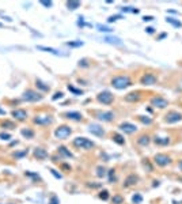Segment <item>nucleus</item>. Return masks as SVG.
<instances>
[{
	"mask_svg": "<svg viewBox=\"0 0 182 204\" xmlns=\"http://www.w3.org/2000/svg\"><path fill=\"white\" fill-rule=\"evenodd\" d=\"M22 135L25 136L26 139H33V136H34V132L31 131V129H29V128H26V129H22Z\"/></svg>",
	"mask_w": 182,
	"mask_h": 204,
	"instance_id": "cd10ccee",
	"label": "nucleus"
},
{
	"mask_svg": "<svg viewBox=\"0 0 182 204\" xmlns=\"http://www.w3.org/2000/svg\"><path fill=\"white\" fill-rule=\"evenodd\" d=\"M1 26H3V25H1V23H0V27H1Z\"/></svg>",
	"mask_w": 182,
	"mask_h": 204,
	"instance_id": "603ef678",
	"label": "nucleus"
},
{
	"mask_svg": "<svg viewBox=\"0 0 182 204\" xmlns=\"http://www.w3.org/2000/svg\"><path fill=\"white\" fill-rule=\"evenodd\" d=\"M158 82V76L155 73H144L140 78V83L143 86H152Z\"/></svg>",
	"mask_w": 182,
	"mask_h": 204,
	"instance_id": "39448f33",
	"label": "nucleus"
},
{
	"mask_svg": "<svg viewBox=\"0 0 182 204\" xmlns=\"http://www.w3.org/2000/svg\"><path fill=\"white\" fill-rule=\"evenodd\" d=\"M67 45L68 46H73V48H78V46H82V45H83V42L82 41H76V42H67Z\"/></svg>",
	"mask_w": 182,
	"mask_h": 204,
	"instance_id": "c9c22d12",
	"label": "nucleus"
},
{
	"mask_svg": "<svg viewBox=\"0 0 182 204\" xmlns=\"http://www.w3.org/2000/svg\"><path fill=\"white\" fill-rule=\"evenodd\" d=\"M41 4H42V5H45V7H52L53 3H52V1H45V0H42Z\"/></svg>",
	"mask_w": 182,
	"mask_h": 204,
	"instance_id": "49530a36",
	"label": "nucleus"
},
{
	"mask_svg": "<svg viewBox=\"0 0 182 204\" xmlns=\"http://www.w3.org/2000/svg\"><path fill=\"white\" fill-rule=\"evenodd\" d=\"M121 18H122V15H114V16H109V18H107V22H109V23H113V22L118 21V19H121Z\"/></svg>",
	"mask_w": 182,
	"mask_h": 204,
	"instance_id": "e433bc0d",
	"label": "nucleus"
},
{
	"mask_svg": "<svg viewBox=\"0 0 182 204\" xmlns=\"http://www.w3.org/2000/svg\"><path fill=\"white\" fill-rule=\"evenodd\" d=\"M179 168H181V170H182V161L179 162Z\"/></svg>",
	"mask_w": 182,
	"mask_h": 204,
	"instance_id": "3c124183",
	"label": "nucleus"
},
{
	"mask_svg": "<svg viewBox=\"0 0 182 204\" xmlns=\"http://www.w3.org/2000/svg\"><path fill=\"white\" fill-rule=\"evenodd\" d=\"M23 155H27V150H23V151H19V152H15V154H14L15 158H21V157H23Z\"/></svg>",
	"mask_w": 182,
	"mask_h": 204,
	"instance_id": "58836bf2",
	"label": "nucleus"
},
{
	"mask_svg": "<svg viewBox=\"0 0 182 204\" xmlns=\"http://www.w3.org/2000/svg\"><path fill=\"white\" fill-rule=\"evenodd\" d=\"M62 95H64V94H62L61 91H58V93H56V94H54V95H53V97H52V100H53V101H56V100H60V98H62Z\"/></svg>",
	"mask_w": 182,
	"mask_h": 204,
	"instance_id": "79ce46f5",
	"label": "nucleus"
},
{
	"mask_svg": "<svg viewBox=\"0 0 182 204\" xmlns=\"http://www.w3.org/2000/svg\"><path fill=\"white\" fill-rule=\"evenodd\" d=\"M64 117L72 121H80L82 120V113H79V112H67V113H64Z\"/></svg>",
	"mask_w": 182,
	"mask_h": 204,
	"instance_id": "f3484780",
	"label": "nucleus"
},
{
	"mask_svg": "<svg viewBox=\"0 0 182 204\" xmlns=\"http://www.w3.org/2000/svg\"><path fill=\"white\" fill-rule=\"evenodd\" d=\"M98 197L102 200H107L109 199V192H107V191H102V192H99Z\"/></svg>",
	"mask_w": 182,
	"mask_h": 204,
	"instance_id": "2f4dec72",
	"label": "nucleus"
},
{
	"mask_svg": "<svg viewBox=\"0 0 182 204\" xmlns=\"http://www.w3.org/2000/svg\"><path fill=\"white\" fill-rule=\"evenodd\" d=\"M146 32L148 33V34H152V33L155 32V29H154V27H147V29H146Z\"/></svg>",
	"mask_w": 182,
	"mask_h": 204,
	"instance_id": "09e8293b",
	"label": "nucleus"
},
{
	"mask_svg": "<svg viewBox=\"0 0 182 204\" xmlns=\"http://www.w3.org/2000/svg\"><path fill=\"white\" fill-rule=\"evenodd\" d=\"M89 131L93 133V135L98 136V137H102L105 135V131L102 129V127L98 125V124H90L89 127Z\"/></svg>",
	"mask_w": 182,
	"mask_h": 204,
	"instance_id": "ddd939ff",
	"label": "nucleus"
},
{
	"mask_svg": "<svg viewBox=\"0 0 182 204\" xmlns=\"http://www.w3.org/2000/svg\"><path fill=\"white\" fill-rule=\"evenodd\" d=\"M137 181H139V177H137V176H135V174H130V176H128V177H126V180H125L124 186H125V188L133 186V185H136V184H137Z\"/></svg>",
	"mask_w": 182,
	"mask_h": 204,
	"instance_id": "dca6fc26",
	"label": "nucleus"
},
{
	"mask_svg": "<svg viewBox=\"0 0 182 204\" xmlns=\"http://www.w3.org/2000/svg\"><path fill=\"white\" fill-rule=\"evenodd\" d=\"M151 105L154 106V108H158V109H165L167 105H169V101L165 100L163 97H154V98H151Z\"/></svg>",
	"mask_w": 182,
	"mask_h": 204,
	"instance_id": "1a4fd4ad",
	"label": "nucleus"
},
{
	"mask_svg": "<svg viewBox=\"0 0 182 204\" xmlns=\"http://www.w3.org/2000/svg\"><path fill=\"white\" fill-rule=\"evenodd\" d=\"M105 41L109 42V44H114V45H121V40L117 37H106Z\"/></svg>",
	"mask_w": 182,
	"mask_h": 204,
	"instance_id": "5701e85b",
	"label": "nucleus"
},
{
	"mask_svg": "<svg viewBox=\"0 0 182 204\" xmlns=\"http://www.w3.org/2000/svg\"><path fill=\"white\" fill-rule=\"evenodd\" d=\"M98 29H99V32H103V33L111 32V29H109V27H106V26H101V25L98 26Z\"/></svg>",
	"mask_w": 182,
	"mask_h": 204,
	"instance_id": "a19ab883",
	"label": "nucleus"
},
{
	"mask_svg": "<svg viewBox=\"0 0 182 204\" xmlns=\"http://www.w3.org/2000/svg\"><path fill=\"white\" fill-rule=\"evenodd\" d=\"M121 10L124 11V12H133V14H137V12H139V10H135L133 7H122Z\"/></svg>",
	"mask_w": 182,
	"mask_h": 204,
	"instance_id": "72a5a7b5",
	"label": "nucleus"
},
{
	"mask_svg": "<svg viewBox=\"0 0 182 204\" xmlns=\"http://www.w3.org/2000/svg\"><path fill=\"white\" fill-rule=\"evenodd\" d=\"M97 118L99 121H111L114 118V113H111V112H98L97 113Z\"/></svg>",
	"mask_w": 182,
	"mask_h": 204,
	"instance_id": "f8f14e48",
	"label": "nucleus"
},
{
	"mask_svg": "<svg viewBox=\"0 0 182 204\" xmlns=\"http://www.w3.org/2000/svg\"><path fill=\"white\" fill-rule=\"evenodd\" d=\"M0 139L1 140H10L11 135H8V133H0Z\"/></svg>",
	"mask_w": 182,
	"mask_h": 204,
	"instance_id": "37998d69",
	"label": "nucleus"
},
{
	"mask_svg": "<svg viewBox=\"0 0 182 204\" xmlns=\"http://www.w3.org/2000/svg\"><path fill=\"white\" fill-rule=\"evenodd\" d=\"M71 133H72V129H71V127H68V125H60L57 129L54 131V136H56L57 139H61V140L67 139Z\"/></svg>",
	"mask_w": 182,
	"mask_h": 204,
	"instance_id": "7ed1b4c3",
	"label": "nucleus"
},
{
	"mask_svg": "<svg viewBox=\"0 0 182 204\" xmlns=\"http://www.w3.org/2000/svg\"><path fill=\"white\" fill-rule=\"evenodd\" d=\"M139 120H140L144 125H151L152 124V118L147 117V116H139Z\"/></svg>",
	"mask_w": 182,
	"mask_h": 204,
	"instance_id": "a878e982",
	"label": "nucleus"
},
{
	"mask_svg": "<svg viewBox=\"0 0 182 204\" xmlns=\"http://www.w3.org/2000/svg\"><path fill=\"white\" fill-rule=\"evenodd\" d=\"M34 123L38 125H50L53 123V117L52 116H36Z\"/></svg>",
	"mask_w": 182,
	"mask_h": 204,
	"instance_id": "9d476101",
	"label": "nucleus"
},
{
	"mask_svg": "<svg viewBox=\"0 0 182 204\" xmlns=\"http://www.w3.org/2000/svg\"><path fill=\"white\" fill-rule=\"evenodd\" d=\"M116 178H114V169H110L109 170V181L110 182H113Z\"/></svg>",
	"mask_w": 182,
	"mask_h": 204,
	"instance_id": "ea45409f",
	"label": "nucleus"
},
{
	"mask_svg": "<svg viewBox=\"0 0 182 204\" xmlns=\"http://www.w3.org/2000/svg\"><path fill=\"white\" fill-rule=\"evenodd\" d=\"M60 203V200H58L57 196H52L50 197V204H58Z\"/></svg>",
	"mask_w": 182,
	"mask_h": 204,
	"instance_id": "c03bdc74",
	"label": "nucleus"
},
{
	"mask_svg": "<svg viewBox=\"0 0 182 204\" xmlns=\"http://www.w3.org/2000/svg\"><path fill=\"white\" fill-rule=\"evenodd\" d=\"M111 201H113V204H122L124 203V197H121V196H113V199H111Z\"/></svg>",
	"mask_w": 182,
	"mask_h": 204,
	"instance_id": "7c9ffc66",
	"label": "nucleus"
},
{
	"mask_svg": "<svg viewBox=\"0 0 182 204\" xmlns=\"http://www.w3.org/2000/svg\"><path fill=\"white\" fill-rule=\"evenodd\" d=\"M12 117L14 118H16V120H19V121H23V120H26V117H27V112L26 110H23V109H15V110H12Z\"/></svg>",
	"mask_w": 182,
	"mask_h": 204,
	"instance_id": "4468645a",
	"label": "nucleus"
},
{
	"mask_svg": "<svg viewBox=\"0 0 182 204\" xmlns=\"http://www.w3.org/2000/svg\"><path fill=\"white\" fill-rule=\"evenodd\" d=\"M36 84H37V87H38V89L44 90V91H49V86H46V84L44 83V82H41L40 79H37L36 80Z\"/></svg>",
	"mask_w": 182,
	"mask_h": 204,
	"instance_id": "bb28decb",
	"label": "nucleus"
},
{
	"mask_svg": "<svg viewBox=\"0 0 182 204\" xmlns=\"http://www.w3.org/2000/svg\"><path fill=\"white\" fill-rule=\"evenodd\" d=\"M73 146L78 147V148H82V150H90V148L94 147V141H91L87 137L79 136L76 139H73Z\"/></svg>",
	"mask_w": 182,
	"mask_h": 204,
	"instance_id": "f03ea898",
	"label": "nucleus"
},
{
	"mask_svg": "<svg viewBox=\"0 0 182 204\" xmlns=\"http://www.w3.org/2000/svg\"><path fill=\"white\" fill-rule=\"evenodd\" d=\"M111 86L117 90H124L132 86V80L128 75H117L111 79Z\"/></svg>",
	"mask_w": 182,
	"mask_h": 204,
	"instance_id": "f257e3e1",
	"label": "nucleus"
},
{
	"mask_svg": "<svg viewBox=\"0 0 182 204\" xmlns=\"http://www.w3.org/2000/svg\"><path fill=\"white\" fill-rule=\"evenodd\" d=\"M68 90H69V91H72L73 94H83V91H82V90H76L75 87H72L71 84H68Z\"/></svg>",
	"mask_w": 182,
	"mask_h": 204,
	"instance_id": "4c0bfd02",
	"label": "nucleus"
},
{
	"mask_svg": "<svg viewBox=\"0 0 182 204\" xmlns=\"http://www.w3.org/2000/svg\"><path fill=\"white\" fill-rule=\"evenodd\" d=\"M111 139L117 143V144H120V146H122V144H125V140H124V136H121L120 133H113V136H111Z\"/></svg>",
	"mask_w": 182,
	"mask_h": 204,
	"instance_id": "412c9836",
	"label": "nucleus"
},
{
	"mask_svg": "<svg viewBox=\"0 0 182 204\" xmlns=\"http://www.w3.org/2000/svg\"><path fill=\"white\" fill-rule=\"evenodd\" d=\"M132 201L135 204H139V203H141L143 201V197H141L140 195H133V197H132Z\"/></svg>",
	"mask_w": 182,
	"mask_h": 204,
	"instance_id": "f704fd0d",
	"label": "nucleus"
},
{
	"mask_svg": "<svg viewBox=\"0 0 182 204\" xmlns=\"http://www.w3.org/2000/svg\"><path fill=\"white\" fill-rule=\"evenodd\" d=\"M5 114V112L3 109H0V116H4Z\"/></svg>",
	"mask_w": 182,
	"mask_h": 204,
	"instance_id": "8fccbe9b",
	"label": "nucleus"
},
{
	"mask_svg": "<svg viewBox=\"0 0 182 204\" xmlns=\"http://www.w3.org/2000/svg\"><path fill=\"white\" fill-rule=\"evenodd\" d=\"M23 100L29 101V102H36V101H41L42 95L40 93H36L34 90H26L23 93Z\"/></svg>",
	"mask_w": 182,
	"mask_h": 204,
	"instance_id": "423d86ee",
	"label": "nucleus"
},
{
	"mask_svg": "<svg viewBox=\"0 0 182 204\" xmlns=\"http://www.w3.org/2000/svg\"><path fill=\"white\" fill-rule=\"evenodd\" d=\"M58 152H60V154H62V155H64L65 158H72V154L68 151V150H67V148H65L64 146L58 147Z\"/></svg>",
	"mask_w": 182,
	"mask_h": 204,
	"instance_id": "393cba45",
	"label": "nucleus"
},
{
	"mask_svg": "<svg viewBox=\"0 0 182 204\" xmlns=\"http://www.w3.org/2000/svg\"><path fill=\"white\" fill-rule=\"evenodd\" d=\"M1 127H3V128H10V129L15 128L14 123H11V121H3V123H1Z\"/></svg>",
	"mask_w": 182,
	"mask_h": 204,
	"instance_id": "473e14b6",
	"label": "nucleus"
},
{
	"mask_svg": "<svg viewBox=\"0 0 182 204\" xmlns=\"http://www.w3.org/2000/svg\"><path fill=\"white\" fill-rule=\"evenodd\" d=\"M140 98H141V91H132V93L125 95V101L126 102H137Z\"/></svg>",
	"mask_w": 182,
	"mask_h": 204,
	"instance_id": "2eb2a0df",
	"label": "nucleus"
},
{
	"mask_svg": "<svg viewBox=\"0 0 182 204\" xmlns=\"http://www.w3.org/2000/svg\"><path fill=\"white\" fill-rule=\"evenodd\" d=\"M156 144H159V146H167V144H170V139L169 137H155L154 139Z\"/></svg>",
	"mask_w": 182,
	"mask_h": 204,
	"instance_id": "aec40b11",
	"label": "nucleus"
},
{
	"mask_svg": "<svg viewBox=\"0 0 182 204\" xmlns=\"http://www.w3.org/2000/svg\"><path fill=\"white\" fill-rule=\"evenodd\" d=\"M166 22H167V23H170V25H173L174 27H177V29H178V27H181V26H182L181 22L177 21V19H174V18H170V16H169V18L166 19Z\"/></svg>",
	"mask_w": 182,
	"mask_h": 204,
	"instance_id": "b1692460",
	"label": "nucleus"
},
{
	"mask_svg": "<svg viewBox=\"0 0 182 204\" xmlns=\"http://www.w3.org/2000/svg\"><path fill=\"white\" fill-rule=\"evenodd\" d=\"M181 120H182V114L175 112V110H171V112H169L165 116V121H166L167 124H174V123H178V121H181Z\"/></svg>",
	"mask_w": 182,
	"mask_h": 204,
	"instance_id": "6e6552de",
	"label": "nucleus"
},
{
	"mask_svg": "<svg viewBox=\"0 0 182 204\" xmlns=\"http://www.w3.org/2000/svg\"><path fill=\"white\" fill-rule=\"evenodd\" d=\"M154 162H155L158 166L165 168V166L171 163V158L169 157V155H166V154H156L155 157H154Z\"/></svg>",
	"mask_w": 182,
	"mask_h": 204,
	"instance_id": "20e7f679",
	"label": "nucleus"
},
{
	"mask_svg": "<svg viewBox=\"0 0 182 204\" xmlns=\"http://www.w3.org/2000/svg\"><path fill=\"white\" fill-rule=\"evenodd\" d=\"M50 173H52V174H53V176H54L56 178H58V180L61 178V174H60V173H57L56 170H53V169H50Z\"/></svg>",
	"mask_w": 182,
	"mask_h": 204,
	"instance_id": "a18cd8bd",
	"label": "nucleus"
},
{
	"mask_svg": "<svg viewBox=\"0 0 182 204\" xmlns=\"http://www.w3.org/2000/svg\"><path fill=\"white\" fill-rule=\"evenodd\" d=\"M97 176H98V177H105V176H106V170H105V168L98 166V168H97Z\"/></svg>",
	"mask_w": 182,
	"mask_h": 204,
	"instance_id": "c756f323",
	"label": "nucleus"
},
{
	"mask_svg": "<svg viewBox=\"0 0 182 204\" xmlns=\"http://www.w3.org/2000/svg\"><path fill=\"white\" fill-rule=\"evenodd\" d=\"M150 141H151V139H150V136L148 135H141L139 136V139H137V143L140 144V146H148L150 144Z\"/></svg>",
	"mask_w": 182,
	"mask_h": 204,
	"instance_id": "6ab92c4d",
	"label": "nucleus"
},
{
	"mask_svg": "<svg viewBox=\"0 0 182 204\" xmlns=\"http://www.w3.org/2000/svg\"><path fill=\"white\" fill-rule=\"evenodd\" d=\"M34 157L38 158V159H45L48 157V152L44 148H36L34 150Z\"/></svg>",
	"mask_w": 182,
	"mask_h": 204,
	"instance_id": "a211bd4d",
	"label": "nucleus"
},
{
	"mask_svg": "<svg viewBox=\"0 0 182 204\" xmlns=\"http://www.w3.org/2000/svg\"><path fill=\"white\" fill-rule=\"evenodd\" d=\"M37 49H40V50H44V52H49L52 53V55H60V52L58 50H56V49H53V48H48V46H37Z\"/></svg>",
	"mask_w": 182,
	"mask_h": 204,
	"instance_id": "4be33fe9",
	"label": "nucleus"
},
{
	"mask_svg": "<svg viewBox=\"0 0 182 204\" xmlns=\"http://www.w3.org/2000/svg\"><path fill=\"white\" fill-rule=\"evenodd\" d=\"M152 19H154V16H150V15H147V16H144V18H143V21H144V22H151Z\"/></svg>",
	"mask_w": 182,
	"mask_h": 204,
	"instance_id": "de8ad7c7",
	"label": "nucleus"
},
{
	"mask_svg": "<svg viewBox=\"0 0 182 204\" xmlns=\"http://www.w3.org/2000/svg\"><path fill=\"white\" fill-rule=\"evenodd\" d=\"M67 7L69 10H76L80 7V3L79 1H67Z\"/></svg>",
	"mask_w": 182,
	"mask_h": 204,
	"instance_id": "c85d7f7f",
	"label": "nucleus"
},
{
	"mask_svg": "<svg viewBox=\"0 0 182 204\" xmlns=\"http://www.w3.org/2000/svg\"><path fill=\"white\" fill-rule=\"evenodd\" d=\"M120 129L122 132H125V133H129V135H132V133H135L136 131H137V127L135 125V124H132V123H121L120 124Z\"/></svg>",
	"mask_w": 182,
	"mask_h": 204,
	"instance_id": "9b49d317",
	"label": "nucleus"
},
{
	"mask_svg": "<svg viewBox=\"0 0 182 204\" xmlns=\"http://www.w3.org/2000/svg\"><path fill=\"white\" fill-rule=\"evenodd\" d=\"M97 100H98V102H101L103 105H110L114 98H113V94L110 91H102V93H99L97 95Z\"/></svg>",
	"mask_w": 182,
	"mask_h": 204,
	"instance_id": "0eeeda50",
	"label": "nucleus"
}]
</instances>
